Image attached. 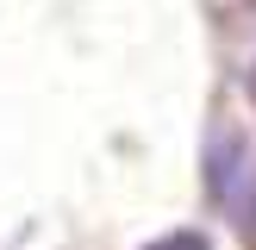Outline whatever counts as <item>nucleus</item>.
<instances>
[{
	"label": "nucleus",
	"instance_id": "7ed1b4c3",
	"mask_svg": "<svg viewBox=\"0 0 256 250\" xmlns=\"http://www.w3.org/2000/svg\"><path fill=\"white\" fill-rule=\"evenodd\" d=\"M250 100H256V69H250Z\"/></svg>",
	"mask_w": 256,
	"mask_h": 250
},
{
	"label": "nucleus",
	"instance_id": "f257e3e1",
	"mask_svg": "<svg viewBox=\"0 0 256 250\" xmlns=\"http://www.w3.org/2000/svg\"><path fill=\"white\" fill-rule=\"evenodd\" d=\"M200 182H206V200L232 232L256 238V144L244 138L238 119H212L206 150H200Z\"/></svg>",
	"mask_w": 256,
	"mask_h": 250
},
{
	"label": "nucleus",
	"instance_id": "f03ea898",
	"mask_svg": "<svg viewBox=\"0 0 256 250\" xmlns=\"http://www.w3.org/2000/svg\"><path fill=\"white\" fill-rule=\"evenodd\" d=\"M144 250H212V244H206V232H162V238H150Z\"/></svg>",
	"mask_w": 256,
	"mask_h": 250
}]
</instances>
